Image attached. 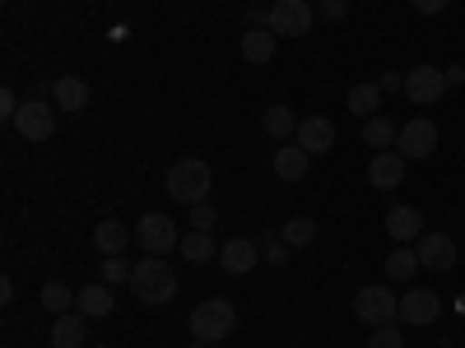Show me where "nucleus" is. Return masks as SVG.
<instances>
[{"label":"nucleus","mask_w":465,"mask_h":348,"mask_svg":"<svg viewBox=\"0 0 465 348\" xmlns=\"http://www.w3.org/2000/svg\"><path fill=\"white\" fill-rule=\"evenodd\" d=\"M312 19H317V10L307 5V0H275V5H270V33H280V37L312 33Z\"/></svg>","instance_id":"423d86ee"},{"label":"nucleus","mask_w":465,"mask_h":348,"mask_svg":"<svg viewBox=\"0 0 465 348\" xmlns=\"http://www.w3.org/2000/svg\"><path fill=\"white\" fill-rule=\"evenodd\" d=\"M419 269H423V265H419L414 246H396L391 256H386V279H396V284H410Z\"/></svg>","instance_id":"393cba45"},{"label":"nucleus","mask_w":465,"mask_h":348,"mask_svg":"<svg viewBox=\"0 0 465 348\" xmlns=\"http://www.w3.org/2000/svg\"><path fill=\"white\" fill-rule=\"evenodd\" d=\"M112 306H116L112 284H89V288H80V302H74V312L89 316V321H103V316H112Z\"/></svg>","instance_id":"f3484780"},{"label":"nucleus","mask_w":465,"mask_h":348,"mask_svg":"<svg viewBox=\"0 0 465 348\" xmlns=\"http://www.w3.org/2000/svg\"><path fill=\"white\" fill-rule=\"evenodd\" d=\"M182 260H191V265H205V260H214L219 256V246H214V237H210V232H196V227H191L186 232V237H182Z\"/></svg>","instance_id":"b1692460"},{"label":"nucleus","mask_w":465,"mask_h":348,"mask_svg":"<svg viewBox=\"0 0 465 348\" xmlns=\"http://www.w3.org/2000/svg\"><path fill=\"white\" fill-rule=\"evenodd\" d=\"M344 107L354 111V116H372L381 107V89L377 84H354V89H349V98H344Z\"/></svg>","instance_id":"a878e982"},{"label":"nucleus","mask_w":465,"mask_h":348,"mask_svg":"<svg viewBox=\"0 0 465 348\" xmlns=\"http://www.w3.org/2000/svg\"><path fill=\"white\" fill-rule=\"evenodd\" d=\"M307 153H331L335 149V126H331V116H307V121H298V135H293Z\"/></svg>","instance_id":"4468645a"},{"label":"nucleus","mask_w":465,"mask_h":348,"mask_svg":"<svg viewBox=\"0 0 465 348\" xmlns=\"http://www.w3.org/2000/svg\"><path fill=\"white\" fill-rule=\"evenodd\" d=\"M270 5H275V0H270Z\"/></svg>","instance_id":"ea45409f"},{"label":"nucleus","mask_w":465,"mask_h":348,"mask_svg":"<svg viewBox=\"0 0 465 348\" xmlns=\"http://www.w3.org/2000/svg\"><path fill=\"white\" fill-rule=\"evenodd\" d=\"M442 93H447V74H442L438 65H414V70L405 74V98H410V102L429 107V102H438Z\"/></svg>","instance_id":"1a4fd4ad"},{"label":"nucleus","mask_w":465,"mask_h":348,"mask_svg":"<svg viewBox=\"0 0 465 348\" xmlns=\"http://www.w3.org/2000/svg\"><path fill=\"white\" fill-rule=\"evenodd\" d=\"M460 312H465V297H460Z\"/></svg>","instance_id":"58836bf2"},{"label":"nucleus","mask_w":465,"mask_h":348,"mask_svg":"<svg viewBox=\"0 0 465 348\" xmlns=\"http://www.w3.org/2000/svg\"><path fill=\"white\" fill-rule=\"evenodd\" d=\"M74 302H80V288H65V284H47L43 288V306H47L52 316H65Z\"/></svg>","instance_id":"cd10ccee"},{"label":"nucleus","mask_w":465,"mask_h":348,"mask_svg":"<svg viewBox=\"0 0 465 348\" xmlns=\"http://www.w3.org/2000/svg\"><path fill=\"white\" fill-rule=\"evenodd\" d=\"M396 149L405 153V159H433V153H438V126L429 121V116H414V121L401 126Z\"/></svg>","instance_id":"6e6552de"},{"label":"nucleus","mask_w":465,"mask_h":348,"mask_svg":"<svg viewBox=\"0 0 465 348\" xmlns=\"http://www.w3.org/2000/svg\"><path fill=\"white\" fill-rule=\"evenodd\" d=\"M280 237H284L293 251L312 246V242H317V218H289V223L280 227Z\"/></svg>","instance_id":"bb28decb"},{"label":"nucleus","mask_w":465,"mask_h":348,"mask_svg":"<svg viewBox=\"0 0 465 348\" xmlns=\"http://www.w3.org/2000/svg\"><path fill=\"white\" fill-rule=\"evenodd\" d=\"M442 74H447V89H456V84H465V65H447Z\"/></svg>","instance_id":"e433bc0d"},{"label":"nucleus","mask_w":465,"mask_h":348,"mask_svg":"<svg viewBox=\"0 0 465 348\" xmlns=\"http://www.w3.org/2000/svg\"><path fill=\"white\" fill-rule=\"evenodd\" d=\"M191 348H214V343H205V339H196V343H191Z\"/></svg>","instance_id":"4c0bfd02"},{"label":"nucleus","mask_w":465,"mask_h":348,"mask_svg":"<svg viewBox=\"0 0 465 348\" xmlns=\"http://www.w3.org/2000/svg\"><path fill=\"white\" fill-rule=\"evenodd\" d=\"M89 339V316L80 312H65L52 321V348H80Z\"/></svg>","instance_id":"2eb2a0df"},{"label":"nucleus","mask_w":465,"mask_h":348,"mask_svg":"<svg viewBox=\"0 0 465 348\" xmlns=\"http://www.w3.org/2000/svg\"><path fill=\"white\" fill-rule=\"evenodd\" d=\"M210 186H214V172H210V163H201V159H177L173 172H168V196H173L177 205H201V200H210Z\"/></svg>","instance_id":"f03ea898"},{"label":"nucleus","mask_w":465,"mask_h":348,"mask_svg":"<svg viewBox=\"0 0 465 348\" xmlns=\"http://www.w3.org/2000/svg\"><path fill=\"white\" fill-rule=\"evenodd\" d=\"M15 130H19L28 144L52 140V130H56V107L43 102V98H28V102L19 107V116H15Z\"/></svg>","instance_id":"39448f33"},{"label":"nucleus","mask_w":465,"mask_h":348,"mask_svg":"<svg viewBox=\"0 0 465 348\" xmlns=\"http://www.w3.org/2000/svg\"><path fill=\"white\" fill-rule=\"evenodd\" d=\"M396 140H401V126L396 121H386V116H368L363 121V144L368 149H396Z\"/></svg>","instance_id":"5701e85b"},{"label":"nucleus","mask_w":465,"mask_h":348,"mask_svg":"<svg viewBox=\"0 0 465 348\" xmlns=\"http://www.w3.org/2000/svg\"><path fill=\"white\" fill-rule=\"evenodd\" d=\"M438 316H442V302H438L433 288H410L401 297V321L405 325H438Z\"/></svg>","instance_id":"9b49d317"},{"label":"nucleus","mask_w":465,"mask_h":348,"mask_svg":"<svg viewBox=\"0 0 465 348\" xmlns=\"http://www.w3.org/2000/svg\"><path fill=\"white\" fill-rule=\"evenodd\" d=\"M261 251H265V260H270V265H289V251H293V246H289V242L280 237V232H270Z\"/></svg>","instance_id":"2f4dec72"},{"label":"nucleus","mask_w":465,"mask_h":348,"mask_svg":"<svg viewBox=\"0 0 465 348\" xmlns=\"http://www.w3.org/2000/svg\"><path fill=\"white\" fill-rule=\"evenodd\" d=\"M261 130H265L270 140H289V135H298V116H293V107H289V102L265 107V116H261Z\"/></svg>","instance_id":"aec40b11"},{"label":"nucleus","mask_w":465,"mask_h":348,"mask_svg":"<svg viewBox=\"0 0 465 348\" xmlns=\"http://www.w3.org/2000/svg\"><path fill=\"white\" fill-rule=\"evenodd\" d=\"M307 5H312V0H307Z\"/></svg>","instance_id":"a19ab883"},{"label":"nucleus","mask_w":465,"mask_h":348,"mask_svg":"<svg viewBox=\"0 0 465 348\" xmlns=\"http://www.w3.org/2000/svg\"><path fill=\"white\" fill-rule=\"evenodd\" d=\"M354 316L363 321V325H396V316H401V297L386 288V284H363L359 288V297H354Z\"/></svg>","instance_id":"20e7f679"},{"label":"nucleus","mask_w":465,"mask_h":348,"mask_svg":"<svg viewBox=\"0 0 465 348\" xmlns=\"http://www.w3.org/2000/svg\"><path fill=\"white\" fill-rule=\"evenodd\" d=\"M275 47H280V33L247 28V37H242V61H247V65H265V61H275Z\"/></svg>","instance_id":"a211bd4d"},{"label":"nucleus","mask_w":465,"mask_h":348,"mask_svg":"<svg viewBox=\"0 0 465 348\" xmlns=\"http://www.w3.org/2000/svg\"><path fill=\"white\" fill-rule=\"evenodd\" d=\"M368 348H405L401 325H377V330H372V339H368Z\"/></svg>","instance_id":"7c9ffc66"},{"label":"nucleus","mask_w":465,"mask_h":348,"mask_svg":"<svg viewBox=\"0 0 465 348\" xmlns=\"http://www.w3.org/2000/svg\"><path fill=\"white\" fill-rule=\"evenodd\" d=\"M131 269L135 265H126V256H107L103 260V284H131Z\"/></svg>","instance_id":"c85d7f7f"},{"label":"nucleus","mask_w":465,"mask_h":348,"mask_svg":"<svg viewBox=\"0 0 465 348\" xmlns=\"http://www.w3.org/2000/svg\"><path fill=\"white\" fill-rule=\"evenodd\" d=\"M191 334L196 339H205V343H219V339H228L232 330H238V312H232V302H223V297H210V302H201L196 312H191Z\"/></svg>","instance_id":"7ed1b4c3"},{"label":"nucleus","mask_w":465,"mask_h":348,"mask_svg":"<svg viewBox=\"0 0 465 348\" xmlns=\"http://www.w3.org/2000/svg\"><path fill=\"white\" fill-rule=\"evenodd\" d=\"M186 218H191V227H196V232H210L219 214H214V205H210V200H201V205H186Z\"/></svg>","instance_id":"c756f323"},{"label":"nucleus","mask_w":465,"mask_h":348,"mask_svg":"<svg viewBox=\"0 0 465 348\" xmlns=\"http://www.w3.org/2000/svg\"><path fill=\"white\" fill-rule=\"evenodd\" d=\"M317 14H322L326 24H340V19L349 14V0H317Z\"/></svg>","instance_id":"473e14b6"},{"label":"nucleus","mask_w":465,"mask_h":348,"mask_svg":"<svg viewBox=\"0 0 465 348\" xmlns=\"http://www.w3.org/2000/svg\"><path fill=\"white\" fill-rule=\"evenodd\" d=\"M405 163H410V159H405L401 149H381L377 159L368 163V181H372L377 190H396V186L405 181Z\"/></svg>","instance_id":"ddd939ff"},{"label":"nucleus","mask_w":465,"mask_h":348,"mask_svg":"<svg viewBox=\"0 0 465 348\" xmlns=\"http://www.w3.org/2000/svg\"><path fill=\"white\" fill-rule=\"evenodd\" d=\"M414 256L423 269H433V275H447V269L456 265V242L447 237V232H423V237L414 242Z\"/></svg>","instance_id":"9d476101"},{"label":"nucleus","mask_w":465,"mask_h":348,"mask_svg":"<svg viewBox=\"0 0 465 348\" xmlns=\"http://www.w3.org/2000/svg\"><path fill=\"white\" fill-rule=\"evenodd\" d=\"M386 237H391L396 246H414L423 237V214L410 209V205H391L386 209Z\"/></svg>","instance_id":"f8f14e48"},{"label":"nucleus","mask_w":465,"mask_h":348,"mask_svg":"<svg viewBox=\"0 0 465 348\" xmlns=\"http://www.w3.org/2000/svg\"><path fill=\"white\" fill-rule=\"evenodd\" d=\"M135 232H140V251H149V256H168V251L182 246L177 223L168 214H140V227Z\"/></svg>","instance_id":"0eeeda50"},{"label":"nucleus","mask_w":465,"mask_h":348,"mask_svg":"<svg viewBox=\"0 0 465 348\" xmlns=\"http://www.w3.org/2000/svg\"><path fill=\"white\" fill-rule=\"evenodd\" d=\"M94 242H98L103 256H122L126 242H131V227H126L122 218H103V223L94 227Z\"/></svg>","instance_id":"6ab92c4d"},{"label":"nucleus","mask_w":465,"mask_h":348,"mask_svg":"<svg viewBox=\"0 0 465 348\" xmlns=\"http://www.w3.org/2000/svg\"><path fill=\"white\" fill-rule=\"evenodd\" d=\"M131 293H135L140 302H149V306H163V302H173V293H177V275L168 269L163 256H144V260L131 269Z\"/></svg>","instance_id":"f257e3e1"},{"label":"nucleus","mask_w":465,"mask_h":348,"mask_svg":"<svg viewBox=\"0 0 465 348\" xmlns=\"http://www.w3.org/2000/svg\"><path fill=\"white\" fill-rule=\"evenodd\" d=\"M307 163H312V153H307L302 144H284V149L275 153V177L302 181V177H307Z\"/></svg>","instance_id":"412c9836"},{"label":"nucleus","mask_w":465,"mask_h":348,"mask_svg":"<svg viewBox=\"0 0 465 348\" xmlns=\"http://www.w3.org/2000/svg\"><path fill=\"white\" fill-rule=\"evenodd\" d=\"M261 260V246H252L247 237H232L219 246V265L228 269V275H247V269Z\"/></svg>","instance_id":"dca6fc26"},{"label":"nucleus","mask_w":465,"mask_h":348,"mask_svg":"<svg viewBox=\"0 0 465 348\" xmlns=\"http://www.w3.org/2000/svg\"><path fill=\"white\" fill-rule=\"evenodd\" d=\"M52 98H56V107H65V111H84V107H89V84L74 80V74H61L56 89H52Z\"/></svg>","instance_id":"4be33fe9"},{"label":"nucleus","mask_w":465,"mask_h":348,"mask_svg":"<svg viewBox=\"0 0 465 348\" xmlns=\"http://www.w3.org/2000/svg\"><path fill=\"white\" fill-rule=\"evenodd\" d=\"M410 5H414L419 14H442V10L451 5V0H410Z\"/></svg>","instance_id":"c9c22d12"},{"label":"nucleus","mask_w":465,"mask_h":348,"mask_svg":"<svg viewBox=\"0 0 465 348\" xmlns=\"http://www.w3.org/2000/svg\"><path fill=\"white\" fill-rule=\"evenodd\" d=\"M19 107H24V102L15 98V89H5V93H0V116H5L10 126H15V116H19Z\"/></svg>","instance_id":"72a5a7b5"},{"label":"nucleus","mask_w":465,"mask_h":348,"mask_svg":"<svg viewBox=\"0 0 465 348\" xmlns=\"http://www.w3.org/2000/svg\"><path fill=\"white\" fill-rule=\"evenodd\" d=\"M377 89H381V93H401V89H405V74H401V70H386L381 80H377Z\"/></svg>","instance_id":"f704fd0d"}]
</instances>
